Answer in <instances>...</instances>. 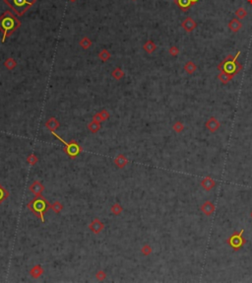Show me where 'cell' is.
<instances>
[{"label":"cell","instance_id":"obj_1","mask_svg":"<svg viewBox=\"0 0 252 283\" xmlns=\"http://www.w3.org/2000/svg\"><path fill=\"white\" fill-rule=\"evenodd\" d=\"M22 26V22L10 11L6 10L0 16V32L2 33L1 42L4 43L7 38L12 36L14 32Z\"/></svg>","mask_w":252,"mask_h":283},{"label":"cell","instance_id":"obj_2","mask_svg":"<svg viewBox=\"0 0 252 283\" xmlns=\"http://www.w3.org/2000/svg\"><path fill=\"white\" fill-rule=\"evenodd\" d=\"M50 207H51L50 203L43 196H37L28 203V208L35 215L39 217L42 222H44V214Z\"/></svg>","mask_w":252,"mask_h":283},{"label":"cell","instance_id":"obj_3","mask_svg":"<svg viewBox=\"0 0 252 283\" xmlns=\"http://www.w3.org/2000/svg\"><path fill=\"white\" fill-rule=\"evenodd\" d=\"M4 3L17 15L22 17L30 8L36 4L37 0H3Z\"/></svg>","mask_w":252,"mask_h":283},{"label":"cell","instance_id":"obj_4","mask_svg":"<svg viewBox=\"0 0 252 283\" xmlns=\"http://www.w3.org/2000/svg\"><path fill=\"white\" fill-rule=\"evenodd\" d=\"M239 54H240V52H238V54L234 55V56H230V55H229V56L226 57L223 62H221L219 64L218 69L220 70V71L224 70V71L228 72V73L236 75L241 69H242L241 64H239L238 62H236V59H238Z\"/></svg>","mask_w":252,"mask_h":283},{"label":"cell","instance_id":"obj_5","mask_svg":"<svg viewBox=\"0 0 252 283\" xmlns=\"http://www.w3.org/2000/svg\"><path fill=\"white\" fill-rule=\"evenodd\" d=\"M243 233H244V229H241L239 232H234V234H231L229 237V239L226 240V244L235 252L239 251L245 245L246 240L243 237Z\"/></svg>","mask_w":252,"mask_h":283},{"label":"cell","instance_id":"obj_6","mask_svg":"<svg viewBox=\"0 0 252 283\" xmlns=\"http://www.w3.org/2000/svg\"><path fill=\"white\" fill-rule=\"evenodd\" d=\"M63 144L65 145V148H64L65 153H66L70 158L77 157L80 154V152H81V147H80L76 141H70L69 143L64 141Z\"/></svg>","mask_w":252,"mask_h":283},{"label":"cell","instance_id":"obj_7","mask_svg":"<svg viewBox=\"0 0 252 283\" xmlns=\"http://www.w3.org/2000/svg\"><path fill=\"white\" fill-rule=\"evenodd\" d=\"M201 212L207 217L212 216L216 211V205L214 204V202H212L210 200H207L202 203V205L200 206Z\"/></svg>","mask_w":252,"mask_h":283},{"label":"cell","instance_id":"obj_8","mask_svg":"<svg viewBox=\"0 0 252 283\" xmlns=\"http://www.w3.org/2000/svg\"><path fill=\"white\" fill-rule=\"evenodd\" d=\"M205 127L207 128L211 133L217 132L221 127V123L218 120V119L215 117H211L205 123Z\"/></svg>","mask_w":252,"mask_h":283},{"label":"cell","instance_id":"obj_9","mask_svg":"<svg viewBox=\"0 0 252 283\" xmlns=\"http://www.w3.org/2000/svg\"><path fill=\"white\" fill-rule=\"evenodd\" d=\"M200 185L204 190L210 191L216 186V181L213 178H211V177H205V178L202 179V181H200Z\"/></svg>","mask_w":252,"mask_h":283},{"label":"cell","instance_id":"obj_10","mask_svg":"<svg viewBox=\"0 0 252 283\" xmlns=\"http://www.w3.org/2000/svg\"><path fill=\"white\" fill-rule=\"evenodd\" d=\"M196 22L194 21V20L192 19V18H190V17H188V18H186L184 21L182 22V27H183V29L185 30L186 32H188V33H190V32H192L193 30L196 28Z\"/></svg>","mask_w":252,"mask_h":283},{"label":"cell","instance_id":"obj_11","mask_svg":"<svg viewBox=\"0 0 252 283\" xmlns=\"http://www.w3.org/2000/svg\"><path fill=\"white\" fill-rule=\"evenodd\" d=\"M234 77V74L228 73V72L224 71V70H222V71L220 72V74H219V76H218L219 80L223 84H228L229 82H230V81L233 80Z\"/></svg>","mask_w":252,"mask_h":283},{"label":"cell","instance_id":"obj_12","mask_svg":"<svg viewBox=\"0 0 252 283\" xmlns=\"http://www.w3.org/2000/svg\"><path fill=\"white\" fill-rule=\"evenodd\" d=\"M241 27H242V24H241V22L239 21L238 19H233L229 23V28L233 31L234 33H236V32H238L239 30L241 29Z\"/></svg>","mask_w":252,"mask_h":283},{"label":"cell","instance_id":"obj_13","mask_svg":"<svg viewBox=\"0 0 252 283\" xmlns=\"http://www.w3.org/2000/svg\"><path fill=\"white\" fill-rule=\"evenodd\" d=\"M184 70L187 74L192 75L197 70V66H196V64L193 61H187L184 65Z\"/></svg>","mask_w":252,"mask_h":283},{"label":"cell","instance_id":"obj_14","mask_svg":"<svg viewBox=\"0 0 252 283\" xmlns=\"http://www.w3.org/2000/svg\"><path fill=\"white\" fill-rule=\"evenodd\" d=\"M143 48L145 49L146 52L152 53V52H155L156 48H157V45H156V44L153 42V40H148V42H146L145 44L143 45Z\"/></svg>","mask_w":252,"mask_h":283},{"label":"cell","instance_id":"obj_15","mask_svg":"<svg viewBox=\"0 0 252 283\" xmlns=\"http://www.w3.org/2000/svg\"><path fill=\"white\" fill-rule=\"evenodd\" d=\"M80 47L84 49H88L91 45H92V40H91L88 37H84L81 40H80Z\"/></svg>","mask_w":252,"mask_h":283},{"label":"cell","instance_id":"obj_16","mask_svg":"<svg viewBox=\"0 0 252 283\" xmlns=\"http://www.w3.org/2000/svg\"><path fill=\"white\" fill-rule=\"evenodd\" d=\"M175 3L177 4L181 9L184 10V11L192 4L191 3V0H175Z\"/></svg>","mask_w":252,"mask_h":283},{"label":"cell","instance_id":"obj_17","mask_svg":"<svg viewBox=\"0 0 252 283\" xmlns=\"http://www.w3.org/2000/svg\"><path fill=\"white\" fill-rule=\"evenodd\" d=\"M173 129L175 131L176 133H180L184 130V124L181 121H176L173 125Z\"/></svg>","mask_w":252,"mask_h":283},{"label":"cell","instance_id":"obj_18","mask_svg":"<svg viewBox=\"0 0 252 283\" xmlns=\"http://www.w3.org/2000/svg\"><path fill=\"white\" fill-rule=\"evenodd\" d=\"M99 57L103 60V61H105V60H108L110 58V52L107 49H103L102 52L99 53Z\"/></svg>","mask_w":252,"mask_h":283},{"label":"cell","instance_id":"obj_19","mask_svg":"<svg viewBox=\"0 0 252 283\" xmlns=\"http://www.w3.org/2000/svg\"><path fill=\"white\" fill-rule=\"evenodd\" d=\"M4 65L6 66L9 70H11V69H13V68H15L16 67V65H17V62L15 61V60L13 59V58H8L6 61L4 62Z\"/></svg>","mask_w":252,"mask_h":283},{"label":"cell","instance_id":"obj_20","mask_svg":"<svg viewBox=\"0 0 252 283\" xmlns=\"http://www.w3.org/2000/svg\"><path fill=\"white\" fill-rule=\"evenodd\" d=\"M8 195H9L8 191L5 189L1 185H0V204H1V202L3 200H5L8 198Z\"/></svg>","mask_w":252,"mask_h":283},{"label":"cell","instance_id":"obj_21","mask_svg":"<svg viewBox=\"0 0 252 283\" xmlns=\"http://www.w3.org/2000/svg\"><path fill=\"white\" fill-rule=\"evenodd\" d=\"M246 15H247V12L245 11V10L243 9V8H238V10L235 11V16L238 17V19H243Z\"/></svg>","mask_w":252,"mask_h":283},{"label":"cell","instance_id":"obj_22","mask_svg":"<svg viewBox=\"0 0 252 283\" xmlns=\"http://www.w3.org/2000/svg\"><path fill=\"white\" fill-rule=\"evenodd\" d=\"M124 75V73H123V71L120 68H116V69H114L113 70V72H112V76L115 78V79H117V80H119L120 78H121L122 76Z\"/></svg>","mask_w":252,"mask_h":283},{"label":"cell","instance_id":"obj_23","mask_svg":"<svg viewBox=\"0 0 252 283\" xmlns=\"http://www.w3.org/2000/svg\"><path fill=\"white\" fill-rule=\"evenodd\" d=\"M169 52L170 55H173V56H176V55L179 53V49L176 47H171L169 50Z\"/></svg>","mask_w":252,"mask_h":283},{"label":"cell","instance_id":"obj_24","mask_svg":"<svg viewBox=\"0 0 252 283\" xmlns=\"http://www.w3.org/2000/svg\"><path fill=\"white\" fill-rule=\"evenodd\" d=\"M197 1H198V0H191V3H192V4H194V3H196V2H197Z\"/></svg>","mask_w":252,"mask_h":283},{"label":"cell","instance_id":"obj_25","mask_svg":"<svg viewBox=\"0 0 252 283\" xmlns=\"http://www.w3.org/2000/svg\"><path fill=\"white\" fill-rule=\"evenodd\" d=\"M249 215H250V217H251V218H252V210L250 211V213H249Z\"/></svg>","mask_w":252,"mask_h":283},{"label":"cell","instance_id":"obj_26","mask_svg":"<svg viewBox=\"0 0 252 283\" xmlns=\"http://www.w3.org/2000/svg\"><path fill=\"white\" fill-rule=\"evenodd\" d=\"M248 2H249L250 4H252V0H248Z\"/></svg>","mask_w":252,"mask_h":283},{"label":"cell","instance_id":"obj_27","mask_svg":"<svg viewBox=\"0 0 252 283\" xmlns=\"http://www.w3.org/2000/svg\"><path fill=\"white\" fill-rule=\"evenodd\" d=\"M69 1H71V2H75L76 0H69Z\"/></svg>","mask_w":252,"mask_h":283},{"label":"cell","instance_id":"obj_28","mask_svg":"<svg viewBox=\"0 0 252 283\" xmlns=\"http://www.w3.org/2000/svg\"><path fill=\"white\" fill-rule=\"evenodd\" d=\"M132 1H136V0H132Z\"/></svg>","mask_w":252,"mask_h":283}]
</instances>
